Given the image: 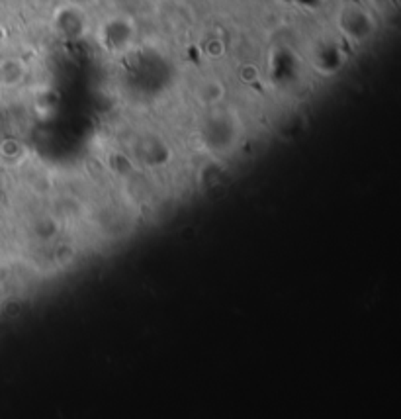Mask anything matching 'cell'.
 I'll return each instance as SVG.
<instances>
[{
    "mask_svg": "<svg viewBox=\"0 0 401 419\" xmlns=\"http://www.w3.org/2000/svg\"><path fill=\"white\" fill-rule=\"evenodd\" d=\"M24 79V67L18 61H6L4 65H0V81L6 86H16L22 83Z\"/></svg>",
    "mask_w": 401,
    "mask_h": 419,
    "instance_id": "1",
    "label": "cell"
},
{
    "mask_svg": "<svg viewBox=\"0 0 401 419\" xmlns=\"http://www.w3.org/2000/svg\"><path fill=\"white\" fill-rule=\"evenodd\" d=\"M200 96H202V100H204L206 104H216V102H219V100L223 98V86L219 83L209 81V83H206L202 86Z\"/></svg>",
    "mask_w": 401,
    "mask_h": 419,
    "instance_id": "2",
    "label": "cell"
}]
</instances>
